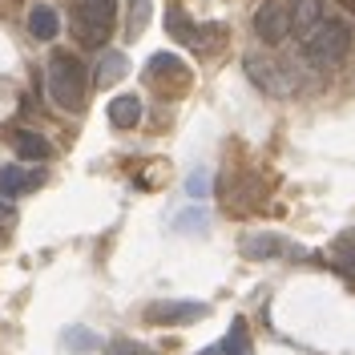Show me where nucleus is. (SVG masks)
Here are the masks:
<instances>
[{
    "instance_id": "nucleus-1",
    "label": "nucleus",
    "mask_w": 355,
    "mask_h": 355,
    "mask_svg": "<svg viewBox=\"0 0 355 355\" xmlns=\"http://www.w3.org/2000/svg\"><path fill=\"white\" fill-rule=\"evenodd\" d=\"M299 53L311 69H335L343 65V57L352 53V24L339 21V17H327L323 24H315L307 37L299 41Z\"/></svg>"
},
{
    "instance_id": "nucleus-2",
    "label": "nucleus",
    "mask_w": 355,
    "mask_h": 355,
    "mask_svg": "<svg viewBox=\"0 0 355 355\" xmlns=\"http://www.w3.org/2000/svg\"><path fill=\"white\" fill-rule=\"evenodd\" d=\"M44 81H49V97H53L61 110H81V105H85L89 73H85V65L77 61V53L57 49V53L49 57V73H44Z\"/></svg>"
},
{
    "instance_id": "nucleus-3",
    "label": "nucleus",
    "mask_w": 355,
    "mask_h": 355,
    "mask_svg": "<svg viewBox=\"0 0 355 355\" xmlns=\"http://www.w3.org/2000/svg\"><path fill=\"white\" fill-rule=\"evenodd\" d=\"M113 12H117V0H73V12H69V24L77 33L81 44H105L110 37Z\"/></svg>"
},
{
    "instance_id": "nucleus-4",
    "label": "nucleus",
    "mask_w": 355,
    "mask_h": 355,
    "mask_svg": "<svg viewBox=\"0 0 355 355\" xmlns=\"http://www.w3.org/2000/svg\"><path fill=\"white\" fill-rule=\"evenodd\" d=\"M291 33H295V17L287 0H266L254 8V37L263 44H283Z\"/></svg>"
},
{
    "instance_id": "nucleus-5",
    "label": "nucleus",
    "mask_w": 355,
    "mask_h": 355,
    "mask_svg": "<svg viewBox=\"0 0 355 355\" xmlns=\"http://www.w3.org/2000/svg\"><path fill=\"white\" fill-rule=\"evenodd\" d=\"M243 65H246V77L263 89V93H270V97H291L295 85H299L279 61H266V57H259V53H246Z\"/></svg>"
},
{
    "instance_id": "nucleus-6",
    "label": "nucleus",
    "mask_w": 355,
    "mask_h": 355,
    "mask_svg": "<svg viewBox=\"0 0 355 355\" xmlns=\"http://www.w3.org/2000/svg\"><path fill=\"white\" fill-rule=\"evenodd\" d=\"M210 307L206 303H194V299H157L146 307V319L150 323H162V327H182V323H194V319H206Z\"/></svg>"
},
{
    "instance_id": "nucleus-7",
    "label": "nucleus",
    "mask_w": 355,
    "mask_h": 355,
    "mask_svg": "<svg viewBox=\"0 0 355 355\" xmlns=\"http://www.w3.org/2000/svg\"><path fill=\"white\" fill-rule=\"evenodd\" d=\"M239 250H243L246 259H259V263H266V259H287V254H299V250H295L283 234H270V230L243 234V239H239Z\"/></svg>"
},
{
    "instance_id": "nucleus-8",
    "label": "nucleus",
    "mask_w": 355,
    "mask_h": 355,
    "mask_svg": "<svg viewBox=\"0 0 355 355\" xmlns=\"http://www.w3.org/2000/svg\"><path fill=\"white\" fill-rule=\"evenodd\" d=\"M125 69H130L125 53H117V49H105V53L97 57V65H93V85H97V89L117 85V81L125 77Z\"/></svg>"
},
{
    "instance_id": "nucleus-9",
    "label": "nucleus",
    "mask_w": 355,
    "mask_h": 355,
    "mask_svg": "<svg viewBox=\"0 0 355 355\" xmlns=\"http://www.w3.org/2000/svg\"><path fill=\"white\" fill-rule=\"evenodd\" d=\"M291 17H295V33H299V41H303L315 24L327 21V0H295V4H291Z\"/></svg>"
},
{
    "instance_id": "nucleus-10",
    "label": "nucleus",
    "mask_w": 355,
    "mask_h": 355,
    "mask_svg": "<svg viewBox=\"0 0 355 355\" xmlns=\"http://www.w3.org/2000/svg\"><path fill=\"white\" fill-rule=\"evenodd\" d=\"M33 186H41V174H33V170H24V166H4V170H0V194H4V198L28 194Z\"/></svg>"
},
{
    "instance_id": "nucleus-11",
    "label": "nucleus",
    "mask_w": 355,
    "mask_h": 355,
    "mask_svg": "<svg viewBox=\"0 0 355 355\" xmlns=\"http://www.w3.org/2000/svg\"><path fill=\"white\" fill-rule=\"evenodd\" d=\"M12 150L21 154V162H49V157H53V146L44 141L41 133H33V130H17L12 133Z\"/></svg>"
},
{
    "instance_id": "nucleus-12",
    "label": "nucleus",
    "mask_w": 355,
    "mask_h": 355,
    "mask_svg": "<svg viewBox=\"0 0 355 355\" xmlns=\"http://www.w3.org/2000/svg\"><path fill=\"white\" fill-rule=\"evenodd\" d=\"M110 121L117 125V130H133V125L141 121V97H137V93L113 97L110 101Z\"/></svg>"
},
{
    "instance_id": "nucleus-13",
    "label": "nucleus",
    "mask_w": 355,
    "mask_h": 355,
    "mask_svg": "<svg viewBox=\"0 0 355 355\" xmlns=\"http://www.w3.org/2000/svg\"><path fill=\"white\" fill-rule=\"evenodd\" d=\"M28 33H33V41H53V37L61 33V17H57L49 4H33V12H28Z\"/></svg>"
},
{
    "instance_id": "nucleus-14",
    "label": "nucleus",
    "mask_w": 355,
    "mask_h": 355,
    "mask_svg": "<svg viewBox=\"0 0 355 355\" xmlns=\"http://www.w3.org/2000/svg\"><path fill=\"white\" fill-rule=\"evenodd\" d=\"M154 17V0H130V12H125V37L137 41L146 33V24Z\"/></svg>"
},
{
    "instance_id": "nucleus-15",
    "label": "nucleus",
    "mask_w": 355,
    "mask_h": 355,
    "mask_svg": "<svg viewBox=\"0 0 355 355\" xmlns=\"http://www.w3.org/2000/svg\"><path fill=\"white\" fill-rule=\"evenodd\" d=\"M331 254H335V263H339V270L355 275V226H352V230H343V234L335 239Z\"/></svg>"
},
{
    "instance_id": "nucleus-16",
    "label": "nucleus",
    "mask_w": 355,
    "mask_h": 355,
    "mask_svg": "<svg viewBox=\"0 0 355 355\" xmlns=\"http://www.w3.org/2000/svg\"><path fill=\"white\" fill-rule=\"evenodd\" d=\"M222 355H246V323L243 319H234V327L226 331V339H222Z\"/></svg>"
},
{
    "instance_id": "nucleus-17",
    "label": "nucleus",
    "mask_w": 355,
    "mask_h": 355,
    "mask_svg": "<svg viewBox=\"0 0 355 355\" xmlns=\"http://www.w3.org/2000/svg\"><path fill=\"white\" fill-rule=\"evenodd\" d=\"M65 347H73V352H97V335L85 331V327H69L65 331Z\"/></svg>"
},
{
    "instance_id": "nucleus-18",
    "label": "nucleus",
    "mask_w": 355,
    "mask_h": 355,
    "mask_svg": "<svg viewBox=\"0 0 355 355\" xmlns=\"http://www.w3.org/2000/svg\"><path fill=\"white\" fill-rule=\"evenodd\" d=\"M186 194L194 202H206V194H210V170H194L186 178Z\"/></svg>"
},
{
    "instance_id": "nucleus-19",
    "label": "nucleus",
    "mask_w": 355,
    "mask_h": 355,
    "mask_svg": "<svg viewBox=\"0 0 355 355\" xmlns=\"http://www.w3.org/2000/svg\"><path fill=\"white\" fill-rule=\"evenodd\" d=\"M105 355H157L154 347H146V343H137V339H113Z\"/></svg>"
},
{
    "instance_id": "nucleus-20",
    "label": "nucleus",
    "mask_w": 355,
    "mask_h": 355,
    "mask_svg": "<svg viewBox=\"0 0 355 355\" xmlns=\"http://www.w3.org/2000/svg\"><path fill=\"white\" fill-rule=\"evenodd\" d=\"M162 73H186V69L174 53H157V57H150V77H162Z\"/></svg>"
},
{
    "instance_id": "nucleus-21",
    "label": "nucleus",
    "mask_w": 355,
    "mask_h": 355,
    "mask_svg": "<svg viewBox=\"0 0 355 355\" xmlns=\"http://www.w3.org/2000/svg\"><path fill=\"white\" fill-rule=\"evenodd\" d=\"M174 226L178 230H206V210H190V214H182V218H174Z\"/></svg>"
},
{
    "instance_id": "nucleus-22",
    "label": "nucleus",
    "mask_w": 355,
    "mask_h": 355,
    "mask_svg": "<svg viewBox=\"0 0 355 355\" xmlns=\"http://www.w3.org/2000/svg\"><path fill=\"white\" fill-rule=\"evenodd\" d=\"M8 218V206H4V194H0V222Z\"/></svg>"
}]
</instances>
